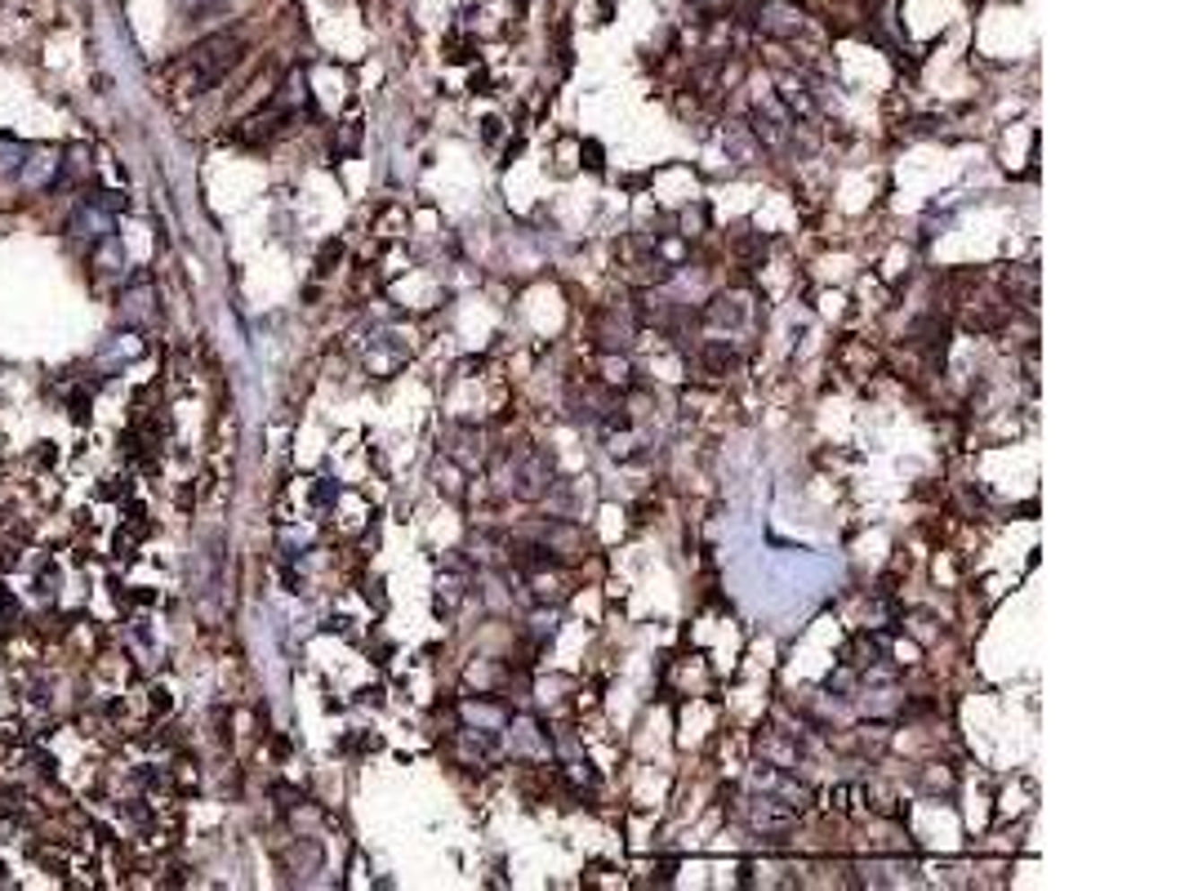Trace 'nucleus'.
Returning <instances> with one entry per match:
<instances>
[{
	"instance_id": "20e7f679",
	"label": "nucleus",
	"mask_w": 1189,
	"mask_h": 891,
	"mask_svg": "<svg viewBox=\"0 0 1189 891\" xmlns=\"http://www.w3.org/2000/svg\"><path fill=\"white\" fill-rule=\"evenodd\" d=\"M58 170H63V161H54V152H27L22 165H18V179L27 188H54Z\"/></svg>"
},
{
	"instance_id": "9d476101",
	"label": "nucleus",
	"mask_w": 1189,
	"mask_h": 891,
	"mask_svg": "<svg viewBox=\"0 0 1189 891\" xmlns=\"http://www.w3.org/2000/svg\"><path fill=\"white\" fill-rule=\"evenodd\" d=\"M138 312H143V317L152 312V285H147L143 276H138V281H134V290L125 294V317H138Z\"/></svg>"
},
{
	"instance_id": "1a4fd4ad",
	"label": "nucleus",
	"mask_w": 1189,
	"mask_h": 891,
	"mask_svg": "<svg viewBox=\"0 0 1189 891\" xmlns=\"http://www.w3.org/2000/svg\"><path fill=\"white\" fill-rule=\"evenodd\" d=\"M31 147H22L18 138H9V134H0V174H18V165H22V156H27Z\"/></svg>"
},
{
	"instance_id": "7ed1b4c3",
	"label": "nucleus",
	"mask_w": 1189,
	"mask_h": 891,
	"mask_svg": "<svg viewBox=\"0 0 1189 891\" xmlns=\"http://www.w3.org/2000/svg\"><path fill=\"white\" fill-rule=\"evenodd\" d=\"M757 27H762L766 36H775V40H789V36L802 31V9L789 4V0H762V9H757Z\"/></svg>"
},
{
	"instance_id": "4468645a",
	"label": "nucleus",
	"mask_w": 1189,
	"mask_h": 891,
	"mask_svg": "<svg viewBox=\"0 0 1189 891\" xmlns=\"http://www.w3.org/2000/svg\"><path fill=\"white\" fill-rule=\"evenodd\" d=\"M67 415H72L76 424H90V392H76V397H67Z\"/></svg>"
},
{
	"instance_id": "ddd939ff",
	"label": "nucleus",
	"mask_w": 1189,
	"mask_h": 891,
	"mask_svg": "<svg viewBox=\"0 0 1189 891\" xmlns=\"http://www.w3.org/2000/svg\"><path fill=\"white\" fill-rule=\"evenodd\" d=\"M726 143H730V152H735L739 161H753V156H757V147H753V138H744V134H739V129H735V126L726 129Z\"/></svg>"
},
{
	"instance_id": "6ab92c4d",
	"label": "nucleus",
	"mask_w": 1189,
	"mask_h": 891,
	"mask_svg": "<svg viewBox=\"0 0 1189 891\" xmlns=\"http://www.w3.org/2000/svg\"><path fill=\"white\" fill-rule=\"evenodd\" d=\"M335 258H339V241H335V246H326V250H321V272H330V263H335Z\"/></svg>"
},
{
	"instance_id": "423d86ee",
	"label": "nucleus",
	"mask_w": 1189,
	"mask_h": 891,
	"mask_svg": "<svg viewBox=\"0 0 1189 891\" xmlns=\"http://www.w3.org/2000/svg\"><path fill=\"white\" fill-rule=\"evenodd\" d=\"M67 232H76V237H108L112 232V214H103L94 201H81L76 214L67 219Z\"/></svg>"
},
{
	"instance_id": "dca6fc26",
	"label": "nucleus",
	"mask_w": 1189,
	"mask_h": 891,
	"mask_svg": "<svg viewBox=\"0 0 1189 891\" xmlns=\"http://www.w3.org/2000/svg\"><path fill=\"white\" fill-rule=\"evenodd\" d=\"M0 616H4V620H18V602H13V593H9L4 584H0Z\"/></svg>"
},
{
	"instance_id": "6e6552de",
	"label": "nucleus",
	"mask_w": 1189,
	"mask_h": 891,
	"mask_svg": "<svg viewBox=\"0 0 1189 891\" xmlns=\"http://www.w3.org/2000/svg\"><path fill=\"white\" fill-rule=\"evenodd\" d=\"M780 99L789 103V112H793V117H816V99H811V94H807L798 81H784V85H780Z\"/></svg>"
},
{
	"instance_id": "aec40b11",
	"label": "nucleus",
	"mask_w": 1189,
	"mask_h": 891,
	"mask_svg": "<svg viewBox=\"0 0 1189 891\" xmlns=\"http://www.w3.org/2000/svg\"><path fill=\"white\" fill-rule=\"evenodd\" d=\"M170 709V695L165 691H152V713H165Z\"/></svg>"
},
{
	"instance_id": "f8f14e48",
	"label": "nucleus",
	"mask_w": 1189,
	"mask_h": 891,
	"mask_svg": "<svg viewBox=\"0 0 1189 891\" xmlns=\"http://www.w3.org/2000/svg\"><path fill=\"white\" fill-rule=\"evenodd\" d=\"M1007 290L1025 294V303H1034V290H1038V276L1034 272H1007Z\"/></svg>"
},
{
	"instance_id": "4be33fe9",
	"label": "nucleus",
	"mask_w": 1189,
	"mask_h": 891,
	"mask_svg": "<svg viewBox=\"0 0 1189 891\" xmlns=\"http://www.w3.org/2000/svg\"><path fill=\"white\" fill-rule=\"evenodd\" d=\"M481 134H485V138H499V121H494V117H485V121H481Z\"/></svg>"
},
{
	"instance_id": "f3484780",
	"label": "nucleus",
	"mask_w": 1189,
	"mask_h": 891,
	"mask_svg": "<svg viewBox=\"0 0 1189 891\" xmlns=\"http://www.w3.org/2000/svg\"><path fill=\"white\" fill-rule=\"evenodd\" d=\"M120 495H125V482H120V477H112V482L99 486V500H120Z\"/></svg>"
},
{
	"instance_id": "39448f33",
	"label": "nucleus",
	"mask_w": 1189,
	"mask_h": 891,
	"mask_svg": "<svg viewBox=\"0 0 1189 891\" xmlns=\"http://www.w3.org/2000/svg\"><path fill=\"white\" fill-rule=\"evenodd\" d=\"M548 477H553V459H548V455H535V459L517 464V495H526V500L544 495Z\"/></svg>"
},
{
	"instance_id": "0eeeda50",
	"label": "nucleus",
	"mask_w": 1189,
	"mask_h": 891,
	"mask_svg": "<svg viewBox=\"0 0 1189 891\" xmlns=\"http://www.w3.org/2000/svg\"><path fill=\"white\" fill-rule=\"evenodd\" d=\"M735 362H739V353H735V348H730L726 339H709V344H704V366H709L713 375L730 371Z\"/></svg>"
},
{
	"instance_id": "2eb2a0df",
	"label": "nucleus",
	"mask_w": 1189,
	"mask_h": 891,
	"mask_svg": "<svg viewBox=\"0 0 1189 891\" xmlns=\"http://www.w3.org/2000/svg\"><path fill=\"white\" fill-rule=\"evenodd\" d=\"M31 766H36V771H40L45 780H54V775H58V763H54L49 754H31Z\"/></svg>"
},
{
	"instance_id": "9b49d317",
	"label": "nucleus",
	"mask_w": 1189,
	"mask_h": 891,
	"mask_svg": "<svg viewBox=\"0 0 1189 891\" xmlns=\"http://www.w3.org/2000/svg\"><path fill=\"white\" fill-rule=\"evenodd\" d=\"M94 263H99L103 272H120V241L112 237V232L103 237V246H99V258H94Z\"/></svg>"
},
{
	"instance_id": "f257e3e1",
	"label": "nucleus",
	"mask_w": 1189,
	"mask_h": 891,
	"mask_svg": "<svg viewBox=\"0 0 1189 891\" xmlns=\"http://www.w3.org/2000/svg\"><path fill=\"white\" fill-rule=\"evenodd\" d=\"M237 58H240V36H228V31L201 40L197 49H188V58H183V76H188L183 85H188V94H201V90L219 85Z\"/></svg>"
},
{
	"instance_id": "5701e85b",
	"label": "nucleus",
	"mask_w": 1189,
	"mask_h": 891,
	"mask_svg": "<svg viewBox=\"0 0 1189 891\" xmlns=\"http://www.w3.org/2000/svg\"><path fill=\"white\" fill-rule=\"evenodd\" d=\"M54 459H58V455H54V446H49V441H45V446H40V468H49V464H54Z\"/></svg>"
},
{
	"instance_id": "f03ea898",
	"label": "nucleus",
	"mask_w": 1189,
	"mask_h": 891,
	"mask_svg": "<svg viewBox=\"0 0 1189 891\" xmlns=\"http://www.w3.org/2000/svg\"><path fill=\"white\" fill-rule=\"evenodd\" d=\"M793 820H798V811L784 798H775V793H757L748 802V825L757 834H784V829H793Z\"/></svg>"
},
{
	"instance_id": "a211bd4d",
	"label": "nucleus",
	"mask_w": 1189,
	"mask_h": 891,
	"mask_svg": "<svg viewBox=\"0 0 1189 891\" xmlns=\"http://www.w3.org/2000/svg\"><path fill=\"white\" fill-rule=\"evenodd\" d=\"M357 700H361V704H374V709H379V704H383V686H365Z\"/></svg>"
},
{
	"instance_id": "412c9836",
	"label": "nucleus",
	"mask_w": 1189,
	"mask_h": 891,
	"mask_svg": "<svg viewBox=\"0 0 1189 891\" xmlns=\"http://www.w3.org/2000/svg\"><path fill=\"white\" fill-rule=\"evenodd\" d=\"M584 152H589V170H601V147H597V143H589Z\"/></svg>"
}]
</instances>
